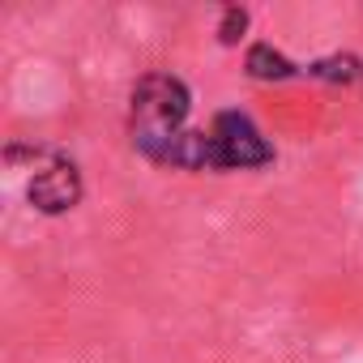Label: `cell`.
Segmentation results:
<instances>
[{
  "mask_svg": "<svg viewBox=\"0 0 363 363\" xmlns=\"http://www.w3.org/2000/svg\"><path fill=\"white\" fill-rule=\"evenodd\" d=\"M193 111V90L175 73H145L133 86V111H128V133L141 154L158 150L175 133H184V120Z\"/></svg>",
  "mask_w": 363,
  "mask_h": 363,
  "instance_id": "1",
  "label": "cell"
},
{
  "mask_svg": "<svg viewBox=\"0 0 363 363\" xmlns=\"http://www.w3.org/2000/svg\"><path fill=\"white\" fill-rule=\"evenodd\" d=\"M214 137V154H218V171L231 167H265L274 162V145L261 137V128L252 124V116L244 111H218L210 124Z\"/></svg>",
  "mask_w": 363,
  "mask_h": 363,
  "instance_id": "2",
  "label": "cell"
},
{
  "mask_svg": "<svg viewBox=\"0 0 363 363\" xmlns=\"http://www.w3.org/2000/svg\"><path fill=\"white\" fill-rule=\"evenodd\" d=\"M26 197H30V206L39 214H65V210H73L82 201V171H77V162L56 154L52 167L30 179Z\"/></svg>",
  "mask_w": 363,
  "mask_h": 363,
  "instance_id": "3",
  "label": "cell"
},
{
  "mask_svg": "<svg viewBox=\"0 0 363 363\" xmlns=\"http://www.w3.org/2000/svg\"><path fill=\"white\" fill-rule=\"evenodd\" d=\"M244 69L261 82H286V77H303V65H291L282 52H274L269 43H252L244 56Z\"/></svg>",
  "mask_w": 363,
  "mask_h": 363,
  "instance_id": "4",
  "label": "cell"
},
{
  "mask_svg": "<svg viewBox=\"0 0 363 363\" xmlns=\"http://www.w3.org/2000/svg\"><path fill=\"white\" fill-rule=\"evenodd\" d=\"M303 77L333 82V86H354V82L363 77V60H359V56H350V52H337V56H325V60L303 65Z\"/></svg>",
  "mask_w": 363,
  "mask_h": 363,
  "instance_id": "5",
  "label": "cell"
},
{
  "mask_svg": "<svg viewBox=\"0 0 363 363\" xmlns=\"http://www.w3.org/2000/svg\"><path fill=\"white\" fill-rule=\"evenodd\" d=\"M244 30H248V9L227 5V9H223V22H218V39H223V43H240Z\"/></svg>",
  "mask_w": 363,
  "mask_h": 363,
  "instance_id": "6",
  "label": "cell"
}]
</instances>
